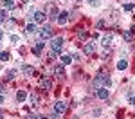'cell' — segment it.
I'll return each mask as SVG.
<instances>
[{"mask_svg":"<svg viewBox=\"0 0 135 119\" xmlns=\"http://www.w3.org/2000/svg\"><path fill=\"white\" fill-rule=\"evenodd\" d=\"M78 38H79V40H86V38H88V32H86V31H79Z\"/></svg>","mask_w":135,"mask_h":119,"instance_id":"d6986e66","label":"cell"},{"mask_svg":"<svg viewBox=\"0 0 135 119\" xmlns=\"http://www.w3.org/2000/svg\"><path fill=\"white\" fill-rule=\"evenodd\" d=\"M45 13L43 11H34V15H32V20H34V23H43L45 22Z\"/></svg>","mask_w":135,"mask_h":119,"instance_id":"277c9868","label":"cell"},{"mask_svg":"<svg viewBox=\"0 0 135 119\" xmlns=\"http://www.w3.org/2000/svg\"><path fill=\"white\" fill-rule=\"evenodd\" d=\"M124 40H128V42H130V40H132V32H128V31L124 32Z\"/></svg>","mask_w":135,"mask_h":119,"instance_id":"603a6c76","label":"cell"},{"mask_svg":"<svg viewBox=\"0 0 135 119\" xmlns=\"http://www.w3.org/2000/svg\"><path fill=\"white\" fill-rule=\"evenodd\" d=\"M25 31H27V32H36V31H38V29H36V23H32V22H31V23H27Z\"/></svg>","mask_w":135,"mask_h":119,"instance_id":"9a60e30c","label":"cell"},{"mask_svg":"<svg viewBox=\"0 0 135 119\" xmlns=\"http://www.w3.org/2000/svg\"><path fill=\"white\" fill-rule=\"evenodd\" d=\"M133 7H135L133 4H124V6H123V9H124V11H132Z\"/></svg>","mask_w":135,"mask_h":119,"instance_id":"44dd1931","label":"cell"},{"mask_svg":"<svg viewBox=\"0 0 135 119\" xmlns=\"http://www.w3.org/2000/svg\"><path fill=\"white\" fill-rule=\"evenodd\" d=\"M0 119H2V116H0Z\"/></svg>","mask_w":135,"mask_h":119,"instance_id":"1f68e13d","label":"cell"},{"mask_svg":"<svg viewBox=\"0 0 135 119\" xmlns=\"http://www.w3.org/2000/svg\"><path fill=\"white\" fill-rule=\"evenodd\" d=\"M22 70H23V74H27V76L34 74V67H31V65H23V67H22Z\"/></svg>","mask_w":135,"mask_h":119,"instance_id":"8fae6325","label":"cell"},{"mask_svg":"<svg viewBox=\"0 0 135 119\" xmlns=\"http://www.w3.org/2000/svg\"><path fill=\"white\" fill-rule=\"evenodd\" d=\"M15 74H16V72H15V70H11L9 74H7V79H13V78H15Z\"/></svg>","mask_w":135,"mask_h":119,"instance_id":"d4e9b609","label":"cell"},{"mask_svg":"<svg viewBox=\"0 0 135 119\" xmlns=\"http://www.w3.org/2000/svg\"><path fill=\"white\" fill-rule=\"evenodd\" d=\"M67 20H69V13H67V11H63V13L58 15V23H60V25H65Z\"/></svg>","mask_w":135,"mask_h":119,"instance_id":"ba28073f","label":"cell"},{"mask_svg":"<svg viewBox=\"0 0 135 119\" xmlns=\"http://www.w3.org/2000/svg\"><path fill=\"white\" fill-rule=\"evenodd\" d=\"M25 97H27V94H25L23 90H18V92H16V101H18V103L25 101Z\"/></svg>","mask_w":135,"mask_h":119,"instance_id":"7c38bea8","label":"cell"},{"mask_svg":"<svg viewBox=\"0 0 135 119\" xmlns=\"http://www.w3.org/2000/svg\"><path fill=\"white\" fill-rule=\"evenodd\" d=\"M110 43H112V36L108 34V36H104V38H103V47H104V49L110 47Z\"/></svg>","mask_w":135,"mask_h":119,"instance_id":"5bb4252c","label":"cell"},{"mask_svg":"<svg viewBox=\"0 0 135 119\" xmlns=\"http://www.w3.org/2000/svg\"><path fill=\"white\" fill-rule=\"evenodd\" d=\"M51 87H52L51 79H47V78H43V79H42V88H43V90H51Z\"/></svg>","mask_w":135,"mask_h":119,"instance_id":"30bf717a","label":"cell"},{"mask_svg":"<svg viewBox=\"0 0 135 119\" xmlns=\"http://www.w3.org/2000/svg\"><path fill=\"white\" fill-rule=\"evenodd\" d=\"M60 60H61V63H63V65H69L70 61H72V56H61Z\"/></svg>","mask_w":135,"mask_h":119,"instance_id":"e0dca14e","label":"cell"},{"mask_svg":"<svg viewBox=\"0 0 135 119\" xmlns=\"http://www.w3.org/2000/svg\"><path fill=\"white\" fill-rule=\"evenodd\" d=\"M54 112L60 114V116L65 114V112H67V103H63V101H56V103H54Z\"/></svg>","mask_w":135,"mask_h":119,"instance_id":"3957f363","label":"cell"},{"mask_svg":"<svg viewBox=\"0 0 135 119\" xmlns=\"http://www.w3.org/2000/svg\"><path fill=\"white\" fill-rule=\"evenodd\" d=\"M11 42L16 43V42H18V36H15V34H13V36H11Z\"/></svg>","mask_w":135,"mask_h":119,"instance_id":"484cf974","label":"cell"},{"mask_svg":"<svg viewBox=\"0 0 135 119\" xmlns=\"http://www.w3.org/2000/svg\"><path fill=\"white\" fill-rule=\"evenodd\" d=\"M2 34H4V32H2V29H0V38H2Z\"/></svg>","mask_w":135,"mask_h":119,"instance_id":"f546056e","label":"cell"},{"mask_svg":"<svg viewBox=\"0 0 135 119\" xmlns=\"http://www.w3.org/2000/svg\"><path fill=\"white\" fill-rule=\"evenodd\" d=\"M88 4H92V6H97V4H99V0H88Z\"/></svg>","mask_w":135,"mask_h":119,"instance_id":"4316f807","label":"cell"},{"mask_svg":"<svg viewBox=\"0 0 135 119\" xmlns=\"http://www.w3.org/2000/svg\"><path fill=\"white\" fill-rule=\"evenodd\" d=\"M4 103V94H0V105Z\"/></svg>","mask_w":135,"mask_h":119,"instance_id":"f1b7e54d","label":"cell"},{"mask_svg":"<svg viewBox=\"0 0 135 119\" xmlns=\"http://www.w3.org/2000/svg\"><path fill=\"white\" fill-rule=\"evenodd\" d=\"M31 101L32 105H38V96H31Z\"/></svg>","mask_w":135,"mask_h":119,"instance_id":"cb8c5ba5","label":"cell"},{"mask_svg":"<svg viewBox=\"0 0 135 119\" xmlns=\"http://www.w3.org/2000/svg\"><path fill=\"white\" fill-rule=\"evenodd\" d=\"M83 51H85V54H88V56H90V54H94V53H95V45H94V42H88L83 47Z\"/></svg>","mask_w":135,"mask_h":119,"instance_id":"52a82bcc","label":"cell"},{"mask_svg":"<svg viewBox=\"0 0 135 119\" xmlns=\"http://www.w3.org/2000/svg\"><path fill=\"white\" fill-rule=\"evenodd\" d=\"M51 49L54 51V53H61V49H63V36L52 38V42H51Z\"/></svg>","mask_w":135,"mask_h":119,"instance_id":"7a4b0ae2","label":"cell"},{"mask_svg":"<svg viewBox=\"0 0 135 119\" xmlns=\"http://www.w3.org/2000/svg\"><path fill=\"white\" fill-rule=\"evenodd\" d=\"M108 85H110V78L106 74H97L95 76V79H94V88H103V87L108 88Z\"/></svg>","mask_w":135,"mask_h":119,"instance_id":"6da1fadb","label":"cell"},{"mask_svg":"<svg viewBox=\"0 0 135 119\" xmlns=\"http://www.w3.org/2000/svg\"><path fill=\"white\" fill-rule=\"evenodd\" d=\"M126 67H128V61H126V60H119V61H117V69H119V70H124Z\"/></svg>","mask_w":135,"mask_h":119,"instance_id":"4fadbf2b","label":"cell"},{"mask_svg":"<svg viewBox=\"0 0 135 119\" xmlns=\"http://www.w3.org/2000/svg\"><path fill=\"white\" fill-rule=\"evenodd\" d=\"M40 36H42V40H49V38H52V29H51V25H45L42 31H40Z\"/></svg>","mask_w":135,"mask_h":119,"instance_id":"5b68a950","label":"cell"},{"mask_svg":"<svg viewBox=\"0 0 135 119\" xmlns=\"http://www.w3.org/2000/svg\"><path fill=\"white\" fill-rule=\"evenodd\" d=\"M130 101H132V105L135 107V96H132V97H130Z\"/></svg>","mask_w":135,"mask_h":119,"instance_id":"83f0119b","label":"cell"},{"mask_svg":"<svg viewBox=\"0 0 135 119\" xmlns=\"http://www.w3.org/2000/svg\"><path fill=\"white\" fill-rule=\"evenodd\" d=\"M54 72H56L58 76H63V74H65V70H63V67H61V65H58V67H54Z\"/></svg>","mask_w":135,"mask_h":119,"instance_id":"ac0fdd59","label":"cell"},{"mask_svg":"<svg viewBox=\"0 0 135 119\" xmlns=\"http://www.w3.org/2000/svg\"><path fill=\"white\" fill-rule=\"evenodd\" d=\"M6 18H7V16H6V11L0 9V22H6Z\"/></svg>","mask_w":135,"mask_h":119,"instance_id":"7402d4cb","label":"cell"},{"mask_svg":"<svg viewBox=\"0 0 135 119\" xmlns=\"http://www.w3.org/2000/svg\"><path fill=\"white\" fill-rule=\"evenodd\" d=\"M43 47H45V43H43V42H38L34 47H32V53H34V54H40L43 51Z\"/></svg>","mask_w":135,"mask_h":119,"instance_id":"9c48e42d","label":"cell"},{"mask_svg":"<svg viewBox=\"0 0 135 119\" xmlns=\"http://www.w3.org/2000/svg\"><path fill=\"white\" fill-rule=\"evenodd\" d=\"M76 2H81V0H76Z\"/></svg>","mask_w":135,"mask_h":119,"instance_id":"4dcf8cb0","label":"cell"},{"mask_svg":"<svg viewBox=\"0 0 135 119\" xmlns=\"http://www.w3.org/2000/svg\"><path fill=\"white\" fill-rule=\"evenodd\" d=\"M0 60L7 61V60H9V53H0Z\"/></svg>","mask_w":135,"mask_h":119,"instance_id":"ffe728a7","label":"cell"},{"mask_svg":"<svg viewBox=\"0 0 135 119\" xmlns=\"http://www.w3.org/2000/svg\"><path fill=\"white\" fill-rule=\"evenodd\" d=\"M4 7L13 9V7H15V0H4Z\"/></svg>","mask_w":135,"mask_h":119,"instance_id":"2e32d148","label":"cell"},{"mask_svg":"<svg viewBox=\"0 0 135 119\" xmlns=\"http://www.w3.org/2000/svg\"><path fill=\"white\" fill-rule=\"evenodd\" d=\"M108 96H110V92H108V88H106V87L97 88V97H99V99H108Z\"/></svg>","mask_w":135,"mask_h":119,"instance_id":"8992f818","label":"cell"}]
</instances>
